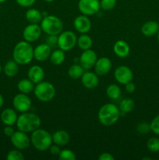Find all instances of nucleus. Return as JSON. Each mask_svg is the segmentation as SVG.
I'll use <instances>...</instances> for the list:
<instances>
[{
  "instance_id": "nucleus-46",
  "label": "nucleus",
  "mask_w": 159,
  "mask_h": 160,
  "mask_svg": "<svg viewBox=\"0 0 159 160\" xmlns=\"http://www.w3.org/2000/svg\"><path fill=\"white\" fill-rule=\"evenodd\" d=\"M157 41H158V42H159V31L157 34Z\"/></svg>"
},
{
  "instance_id": "nucleus-36",
  "label": "nucleus",
  "mask_w": 159,
  "mask_h": 160,
  "mask_svg": "<svg viewBox=\"0 0 159 160\" xmlns=\"http://www.w3.org/2000/svg\"><path fill=\"white\" fill-rule=\"evenodd\" d=\"M151 131L156 135H159V114L154 117L150 123Z\"/></svg>"
},
{
  "instance_id": "nucleus-38",
  "label": "nucleus",
  "mask_w": 159,
  "mask_h": 160,
  "mask_svg": "<svg viewBox=\"0 0 159 160\" xmlns=\"http://www.w3.org/2000/svg\"><path fill=\"white\" fill-rule=\"evenodd\" d=\"M16 2L21 7L30 8L36 2V0H16Z\"/></svg>"
},
{
  "instance_id": "nucleus-45",
  "label": "nucleus",
  "mask_w": 159,
  "mask_h": 160,
  "mask_svg": "<svg viewBox=\"0 0 159 160\" xmlns=\"http://www.w3.org/2000/svg\"><path fill=\"white\" fill-rule=\"evenodd\" d=\"M143 160H146V159H147V160H151V158H150V157H144V158H143Z\"/></svg>"
},
{
  "instance_id": "nucleus-44",
  "label": "nucleus",
  "mask_w": 159,
  "mask_h": 160,
  "mask_svg": "<svg viewBox=\"0 0 159 160\" xmlns=\"http://www.w3.org/2000/svg\"><path fill=\"white\" fill-rule=\"evenodd\" d=\"M45 2H54L55 0H44Z\"/></svg>"
},
{
  "instance_id": "nucleus-18",
  "label": "nucleus",
  "mask_w": 159,
  "mask_h": 160,
  "mask_svg": "<svg viewBox=\"0 0 159 160\" xmlns=\"http://www.w3.org/2000/svg\"><path fill=\"white\" fill-rule=\"evenodd\" d=\"M17 118H18V116H17V110L11 108L5 109L0 115L2 123L5 126H13L17 123Z\"/></svg>"
},
{
  "instance_id": "nucleus-8",
  "label": "nucleus",
  "mask_w": 159,
  "mask_h": 160,
  "mask_svg": "<svg viewBox=\"0 0 159 160\" xmlns=\"http://www.w3.org/2000/svg\"><path fill=\"white\" fill-rule=\"evenodd\" d=\"M10 142L16 148L19 150H26L31 145V138L27 135V133L21 131H17L14 132L10 137Z\"/></svg>"
},
{
  "instance_id": "nucleus-15",
  "label": "nucleus",
  "mask_w": 159,
  "mask_h": 160,
  "mask_svg": "<svg viewBox=\"0 0 159 160\" xmlns=\"http://www.w3.org/2000/svg\"><path fill=\"white\" fill-rule=\"evenodd\" d=\"M51 48L47 43H42L34 48V59L38 62H45L49 59Z\"/></svg>"
},
{
  "instance_id": "nucleus-4",
  "label": "nucleus",
  "mask_w": 159,
  "mask_h": 160,
  "mask_svg": "<svg viewBox=\"0 0 159 160\" xmlns=\"http://www.w3.org/2000/svg\"><path fill=\"white\" fill-rule=\"evenodd\" d=\"M31 142L36 150L39 152H45L49 149L52 145V134L48 131L41 128H37L31 133Z\"/></svg>"
},
{
  "instance_id": "nucleus-20",
  "label": "nucleus",
  "mask_w": 159,
  "mask_h": 160,
  "mask_svg": "<svg viewBox=\"0 0 159 160\" xmlns=\"http://www.w3.org/2000/svg\"><path fill=\"white\" fill-rule=\"evenodd\" d=\"M113 52L118 57L126 58L130 53V46L123 40H118L113 45Z\"/></svg>"
},
{
  "instance_id": "nucleus-17",
  "label": "nucleus",
  "mask_w": 159,
  "mask_h": 160,
  "mask_svg": "<svg viewBox=\"0 0 159 160\" xmlns=\"http://www.w3.org/2000/svg\"><path fill=\"white\" fill-rule=\"evenodd\" d=\"M80 79L84 87L87 89L95 88L99 84L98 75L95 72L94 73V72L87 70V71L84 72Z\"/></svg>"
},
{
  "instance_id": "nucleus-5",
  "label": "nucleus",
  "mask_w": 159,
  "mask_h": 160,
  "mask_svg": "<svg viewBox=\"0 0 159 160\" xmlns=\"http://www.w3.org/2000/svg\"><path fill=\"white\" fill-rule=\"evenodd\" d=\"M42 32L47 35H59L63 31V23L55 15H47L40 23Z\"/></svg>"
},
{
  "instance_id": "nucleus-7",
  "label": "nucleus",
  "mask_w": 159,
  "mask_h": 160,
  "mask_svg": "<svg viewBox=\"0 0 159 160\" xmlns=\"http://www.w3.org/2000/svg\"><path fill=\"white\" fill-rule=\"evenodd\" d=\"M77 37L71 31H62L58 35V48L65 52L73 49L76 45Z\"/></svg>"
},
{
  "instance_id": "nucleus-24",
  "label": "nucleus",
  "mask_w": 159,
  "mask_h": 160,
  "mask_svg": "<svg viewBox=\"0 0 159 160\" xmlns=\"http://www.w3.org/2000/svg\"><path fill=\"white\" fill-rule=\"evenodd\" d=\"M34 83L32 82L29 78H24V79H21L17 84V88H18L19 92L23 94H28L34 92V89L35 85Z\"/></svg>"
},
{
  "instance_id": "nucleus-42",
  "label": "nucleus",
  "mask_w": 159,
  "mask_h": 160,
  "mask_svg": "<svg viewBox=\"0 0 159 160\" xmlns=\"http://www.w3.org/2000/svg\"><path fill=\"white\" fill-rule=\"evenodd\" d=\"M14 132H15V131L12 128V126H5L4 129H3L4 134L9 138H10L14 134Z\"/></svg>"
},
{
  "instance_id": "nucleus-29",
  "label": "nucleus",
  "mask_w": 159,
  "mask_h": 160,
  "mask_svg": "<svg viewBox=\"0 0 159 160\" xmlns=\"http://www.w3.org/2000/svg\"><path fill=\"white\" fill-rule=\"evenodd\" d=\"M84 72H85V70L83 68V67L80 64L75 63L73 64L72 66H70V68H69L68 75L70 78H72V79L78 80L80 79Z\"/></svg>"
},
{
  "instance_id": "nucleus-3",
  "label": "nucleus",
  "mask_w": 159,
  "mask_h": 160,
  "mask_svg": "<svg viewBox=\"0 0 159 160\" xmlns=\"http://www.w3.org/2000/svg\"><path fill=\"white\" fill-rule=\"evenodd\" d=\"M17 129L25 133H32L41 124V120L40 117L34 112H22L18 116L17 121L16 123Z\"/></svg>"
},
{
  "instance_id": "nucleus-31",
  "label": "nucleus",
  "mask_w": 159,
  "mask_h": 160,
  "mask_svg": "<svg viewBox=\"0 0 159 160\" xmlns=\"http://www.w3.org/2000/svg\"><path fill=\"white\" fill-rule=\"evenodd\" d=\"M147 148L151 152H159V138L157 137H152L147 142Z\"/></svg>"
},
{
  "instance_id": "nucleus-37",
  "label": "nucleus",
  "mask_w": 159,
  "mask_h": 160,
  "mask_svg": "<svg viewBox=\"0 0 159 160\" xmlns=\"http://www.w3.org/2000/svg\"><path fill=\"white\" fill-rule=\"evenodd\" d=\"M51 48L58 47V35H48L46 42Z\"/></svg>"
},
{
  "instance_id": "nucleus-6",
  "label": "nucleus",
  "mask_w": 159,
  "mask_h": 160,
  "mask_svg": "<svg viewBox=\"0 0 159 160\" xmlns=\"http://www.w3.org/2000/svg\"><path fill=\"white\" fill-rule=\"evenodd\" d=\"M55 88L51 83L42 81L36 84L34 94L37 99L42 102H48L55 96Z\"/></svg>"
},
{
  "instance_id": "nucleus-39",
  "label": "nucleus",
  "mask_w": 159,
  "mask_h": 160,
  "mask_svg": "<svg viewBox=\"0 0 159 160\" xmlns=\"http://www.w3.org/2000/svg\"><path fill=\"white\" fill-rule=\"evenodd\" d=\"M61 150L62 149L60 148V146L58 145H55V144H54V145H51L49 148L50 153H51L52 156H59V153H60V152H61Z\"/></svg>"
},
{
  "instance_id": "nucleus-40",
  "label": "nucleus",
  "mask_w": 159,
  "mask_h": 160,
  "mask_svg": "<svg viewBox=\"0 0 159 160\" xmlns=\"http://www.w3.org/2000/svg\"><path fill=\"white\" fill-rule=\"evenodd\" d=\"M125 89H126V92L129 94L133 93L134 92L136 91V85L134 83H132V81L131 82L127 83L126 84H125Z\"/></svg>"
},
{
  "instance_id": "nucleus-43",
  "label": "nucleus",
  "mask_w": 159,
  "mask_h": 160,
  "mask_svg": "<svg viewBox=\"0 0 159 160\" xmlns=\"http://www.w3.org/2000/svg\"><path fill=\"white\" fill-rule=\"evenodd\" d=\"M4 105V98L2 95V94H0V108H2Z\"/></svg>"
},
{
  "instance_id": "nucleus-23",
  "label": "nucleus",
  "mask_w": 159,
  "mask_h": 160,
  "mask_svg": "<svg viewBox=\"0 0 159 160\" xmlns=\"http://www.w3.org/2000/svg\"><path fill=\"white\" fill-rule=\"evenodd\" d=\"M25 17L30 23H40L43 19V15L38 9L30 8L25 13Z\"/></svg>"
},
{
  "instance_id": "nucleus-11",
  "label": "nucleus",
  "mask_w": 159,
  "mask_h": 160,
  "mask_svg": "<svg viewBox=\"0 0 159 160\" xmlns=\"http://www.w3.org/2000/svg\"><path fill=\"white\" fill-rule=\"evenodd\" d=\"M114 78L118 84L125 85L132 81L133 73L129 67L126 65H121L118 66L115 70Z\"/></svg>"
},
{
  "instance_id": "nucleus-25",
  "label": "nucleus",
  "mask_w": 159,
  "mask_h": 160,
  "mask_svg": "<svg viewBox=\"0 0 159 160\" xmlns=\"http://www.w3.org/2000/svg\"><path fill=\"white\" fill-rule=\"evenodd\" d=\"M76 45L83 51L90 49L93 45V40H92L91 37L89 36L88 34H81V35H80V37L77 38Z\"/></svg>"
},
{
  "instance_id": "nucleus-14",
  "label": "nucleus",
  "mask_w": 159,
  "mask_h": 160,
  "mask_svg": "<svg viewBox=\"0 0 159 160\" xmlns=\"http://www.w3.org/2000/svg\"><path fill=\"white\" fill-rule=\"evenodd\" d=\"M73 27L77 32L80 34H87L92 28V23L88 16L82 14L79 15L73 20Z\"/></svg>"
},
{
  "instance_id": "nucleus-21",
  "label": "nucleus",
  "mask_w": 159,
  "mask_h": 160,
  "mask_svg": "<svg viewBox=\"0 0 159 160\" xmlns=\"http://www.w3.org/2000/svg\"><path fill=\"white\" fill-rule=\"evenodd\" d=\"M159 31L158 22L149 20L143 23L141 27V32L146 37H152L157 34Z\"/></svg>"
},
{
  "instance_id": "nucleus-19",
  "label": "nucleus",
  "mask_w": 159,
  "mask_h": 160,
  "mask_svg": "<svg viewBox=\"0 0 159 160\" xmlns=\"http://www.w3.org/2000/svg\"><path fill=\"white\" fill-rule=\"evenodd\" d=\"M45 75V70L39 65L32 66L27 71V78H29L35 84L44 81Z\"/></svg>"
},
{
  "instance_id": "nucleus-27",
  "label": "nucleus",
  "mask_w": 159,
  "mask_h": 160,
  "mask_svg": "<svg viewBox=\"0 0 159 160\" xmlns=\"http://www.w3.org/2000/svg\"><path fill=\"white\" fill-rule=\"evenodd\" d=\"M49 59L53 65H61V64L63 63L65 59V51L60 49V48H58V49H55L54 51H51Z\"/></svg>"
},
{
  "instance_id": "nucleus-22",
  "label": "nucleus",
  "mask_w": 159,
  "mask_h": 160,
  "mask_svg": "<svg viewBox=\"0 0 159 160\" xmlns=\"http://www.w3.org/2000/svg\"><path fill=\"white\" fill-rule=\"evenodd\" d=\"M70 140V134L65 130H59L52 134V142L60 147L66 145Z\"/></svg>"
},
{
  "instance_id": "nucleus-2",
  "label": "nucleus",
  "mask_w": 159,
  "mask_h": 160,
  "mask_svg": "<svg viewBox=\"0 0 159 160\" xmlns=\"http://www.w3.org/2000/svg\"><path fill=\"white\" fill-rule=\"evenodd\" d=\"M121 117L119 108L112 103L104 104L100 108L98 112V119L100 123L105 127L115 124Z\"/></svg>"
},
{
  "instance_id": "nucleus-12",
  "label": "nucleus",
  "mask_w": 159,
  "mask_h": 160,
  "mask_svg": "<svg viewBox=\"0 0 159 160\" xmlns=\"http://www.w3.org/2000/svg\"><path fill=\"white\" fill-rule=\"evenodd\" d=\"M41 33V28L38 23H29L23 29V37L24 41L33 43L40 38Z\"/></svg>"
},
{
  "instance_id": "nucleus-1",
  "label": "nucleus",
  "mask_w": 159,
  "mask_h": 160,
  "mask_svg": "<svg viewBox=\"0 0 159 160\" xmlns=\"http://www.w3.org/2000/svg\"><path fill=\"white\" fill-rule=\"evenodd\" d=\"M34 59V48L31 43L21 41L16 44L12 50V59L19 65H27Z\"/></svg>"
},
{
  "instance_id": "nucleus-41",
  "label": "nucleus",
  "mask_w": 159,
  "mask_h": 160,
  "mask_svg": "<svg viewBox=\"0 0 159 160\" xmlns=\"http://www.w3.org/2000/svg\"><path fill=\"white\" fill-rule=\"evenodd\" d=\"M99 160H115V157L109 152H103L98 157Z\"/></svg>"
},
{
  "instance_id": "nucleus-47",
  "label": "nucleus",
  "mask_w": 159,
  "mask_h": 160,
  "mask_svg": "<svg viewBox=\"0 0 159 160\" xmlns=\"http://www.w3.org/2000/svg\"><path fill=\"white\" fill-rule=\"evenodd\" d=\"M6 1H7V0H0V3H3Z\"/></svg>"
},
{
  "instance_id": "nucleus-35",
  "label": "nucleus",
  "mask_w": 159,
  "mask_h": 160,
  "mask_svg": "<svg viewBox=\"0 0 159 160\" xmlns=\"http://www.w3.org/2000/svg\"><path fill=\"white\" fill-rule=\"evenodd\" d=\"M137 131L141 134H148L151 131V126L147 122H140L137 127Z\"/></svg>"
},
{
  "instance_id": "nucleus-33",
  "label": "nucleus",
  "mask_w": 159,
  "mask_h": 160,
  "mask_svg": "<svg viewBox=\"0 0 159 160\" xmlns=\"http://www.w3.org/2000/svg\"><path fill=\"white\" fill-rule=\"evenodd\" d=\"M6 159L7 160H23L24 156L21 152V150L17 148L10 150L6 155Z\"/></svg>"
},
{
  "instance_id": "nucleus-9",
  "label": "nucleus",
  "mask_w": 159,
  "mask_h": 160,
  "mask_svg": "<svg viewBox=\"0 0 159 160\" xmlns=\"http://www.w3.org/2000/svg\"><path fill=\"white\" fill-rule=\"evenodd\" d=\"M80 12L86 16H93L99 12L100 0H80L78 2Z\"/></svg>"
},
{
  "instance_id": "nucleus-13",
  "label": "nucleus",
  "mask_w": 159,
  "mask_h": 160,
  "mask_svg": "<svg viewBox=\"0 0 159 160\" xmlns=\"http://www.w3.org/2000/svg\"><path fill=\"white\" fill-rule=\"evenodd\" d=\"M98 59L97 53L91 48L84 50L80 55L79 59L80 64L83 67L85 70H90L94 67L96 61Z\"/></svg>"
},
{
  "instance_id": "nucleus-16",
  "label": "nucleus",
  "mask_w": 159,
  "mask_h": 160,
  "mask_svg": "<svg viewBox=\"0 0 159 160\" xmlns=\"http://www.w3.org/2000/svg\"><path fill=\"white\" fill-rule=\"evenodd\" d=\"M112 63L108 57H101L97 59L94 65V72L98 76H104L108 74L112 69Z\"/></svg>"
},
{
  "instance_id": "nucleus-30",
  "label": "nucleus",
  "mask_w": 159,
  "mask_h": 160,
  "mask_svg": "<svg viewBox=\"0 0 159 160\" xmlns=\"http://www.w3.org/2000/svg\"><path fill=\"white\" fill-rule=\"evenodd\" d=\"M122 94L121 88L116 84H111L106 88V95L110 99L116 100L120 98Z\"/></svg>"
},
{
  "instance_id": "nucleus-26",
  "label": "nucleus",
  "mask_w": 159,
  "mask_h": 160,
  "mask_svg": "<svg viewBox=\"0 0 159 160\" xmlns=\"http://www.w3.org/2000/svg\"><path fill=\"white\" fill-rule=\"evenodd\" d=\"M3 71L4 73L9 78H13L18 73L19 71V64L16 61L9 60L6 62L3 67Z\"/></svg>"
},
{
  "instance_id": "nucleus-32",
  "label": "nucleus",
  "mask_w": 159,
  "mask_h": 160,
  "mask_svg": "<svg viewBox=\"0 0 159 160\" xmlns=\"http://www.w3.org/2000/svg\"><path fill=\"white\" fill-rule=\"evenodd\" d=\"M60 160H76V156L73 151L70 149H62L58 156Z\"/></svg>"
},
{
  "instance_id": "nucleus-10",
  "label": "nucleus",
  "mask_w": 159,
  "mask_h": 160,
  "mask_svg": "<svg viewBox=\"0 0 159 160\" xmlns=\"http://www.w3.org/2000/svg\"><path fill=\"white\" fill-rule=\"evenodd\" d=\"M32 102L26 94L20 92L17 94L12 98V106L14 109L20 112H28L31 108Z\"/></svg>"
},
{
  "instance_id": "nucleus-48",
  "label": "nucleus",
  "mask_w": 159,
  "mask_h": 160,
  "mask_svg": "<svg viewBox=\"0 0 159 160\" xmlns=\"http://www.w3.org/2000/svg\"><path fill=\"white\" fill-rule=\"evenodd\" d=\"M2 66H1V64H0V74H1V73H2Z\"/></svg>"
},
{
  "instance_id": "nucleus-34",
  "label": "nucleus",
  "mask_w": 159,
  "mask_h": 160,
  "mask_svg": "<svg viewBox=\"0 0 159 160\" xmlns=\"http://www.w3.org/2000/svg\"><path fill=\"white\" fill-rule=\"evenodd\" d=\"M117 0H100L101 9L104 11H110L115 7Z\"/></svg>"
},
{
  "instance_id": "nucleus-28",
  "label": "nucleus",
  "mask_w": 159,
  "mask_h": 160,
  "mask_svg": "<svg viewBox=\"0 0 159 160\" xmlns=\"http://www.w3.org/2000/svg\"><path fill=\"white\" fill-rule=\"evenodd\" d=\"M118 108L121 112V116H125L133 110L135 108V102L133 100L129 98H124L121 101Z\"/></svg>"
},
{
  "instance_id": "nucleus-49",
  "label": "nucleus",
  "mask_w": 159,
  "mask_h": 160,
  "mask_svg": "<svg viewBox=\"0 0 159 160\" xmlns=\"http://www.w3.org/2000/svg\"><path fill=\"white\" fill-rule=\"evenodd\" d=\"M158 23H159V20H158Z\"/></svg>"
}]
</instances>
